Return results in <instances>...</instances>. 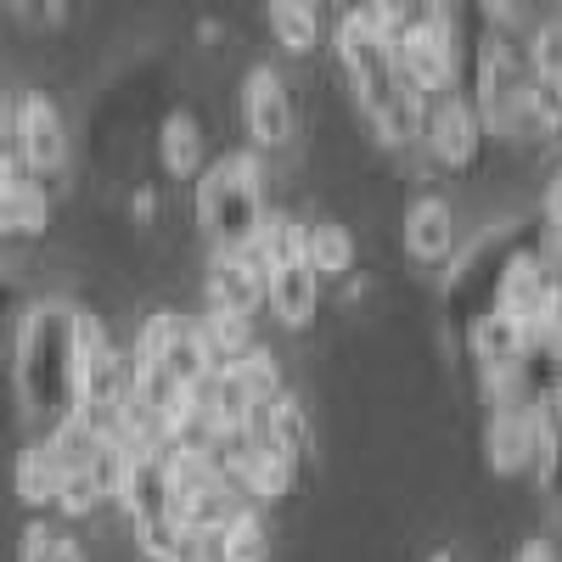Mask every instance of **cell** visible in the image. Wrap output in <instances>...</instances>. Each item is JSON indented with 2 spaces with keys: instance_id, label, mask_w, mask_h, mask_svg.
Returning a JSON list of instances; mask_svg holds the SVG:
<instances>
[{
  "instance_id": "8992f818",
  "label": "cell",
  "mask_w": 562,
  "mask_h": 562,
  "mask_svg": "<svg viewBox=\"0 0 562 562\" xmlns=\"http://www.w3.org/2000/svg\"><path fill=\"white\" fill-rule=\"evenodd\" d=\"M18 169L40 186H57L68 175V119L63 108L45 97V90H23L18 97V113H12V147Z\"/></svg>"
},
{
  "instance_id": "d6986e66",
  "label": "cell",
  "mask_w": 562,
  "mask_h": 562,
  "mask_svg": "<svg viewBox=\"0 0 562 562\" xmlns=\"http://www.w3.org/2000/svg\"><path fill=\"white\" fill-rule=\"evenodd\" d=\"M270 34L281 40V52H293V57H310L321 34H326V12L321 7H293V0H276V7L265 12Z\"/></svg>"
},
{
  "instance_id": "9c48e42d",
  "label": "cell",
  "mask_w": 562,
  "mask_h": 562,
  "mask_svg": "<svg viewBox=\"0 0 562 562\" xmlns=\"http://www.w3.org/2000/svg\"><path fill=\"white\" fill-rule=\"evenodd\" d=\"M265 281H270V259L259 248V237L237 254H214L209 259V310L220 315H243L254 321V310H265Z\"/></svg>"
},
{
  "instance_id": "3957f363",
  "label": "cell",
  "mask_w": 562,
  "mask_h": 562,
  "mask_svg": "<svg viewBox=\"0 0 562 562\" xmlns=\"http://www.w3.org/2000/svg\"><path fill=\"white\" fill-rule=\"evenodd\" d=\"M192 209H198V225L209 231L214 254L248 248L265 225V164H259V153L237 147V153L209 158L203 175H198Z\"/></svg>"
},
{
  "instance_id": "5b68a950",
  "label": "cell",
  "mask_w": 562,
  "mask_h": 562,
  "mask_svg": "<svg viewBox=\"0 0 562 562\" xmlns=\"http://www.w3.org/2000/svg\"><path fill=\"white\" fill-rule=\"evenodd\" d=\"M119 405H124V349L113 344L102 315L79 310V326H74V411L97 434L113 439Z\"/></svg>"
},
{
  "instance_id": "6da1fadb",
  "label": "cell",
  "mask_w": 562,
  "mask_h": 562,
  "mask_svg": "<svg viewBox=\"0 0 562 562\" xmlns=\"http://www.w3.org/2000/svg\"><path fill=\"white\" fill-rule=\"evenodd\" d=\"M74 326L79 304L34 299L12 321V383L34 428H57L74 411Z\"/></svg>"
},
{
  "instance_id": "4316f807",
  "label": "cell",
  "mask_w": 562,
  "mask_h": 562,
  "mask_svg": "<svg viewBox=\"0 0 562 562\" xmlns=\"http://www.w3.org/2000/svg\"><path fill=\"white\" fill-rule=\"evenodd\" d=\"M512 562H557V551H551V540L535 535V540H524L518 551H512Z\"/></svg>"
},
{
  "instance_id": "4fadbf2b",
  "label": "cell",
  "mask_w": 562,
  "mask_h": 562,
  "mask_svg": "<svg viewBox=\"0 0 562 562\" xmlns=\"http://www.w3.org/2000/svg\"><path fill=\"white\" fill-rule=\"evenodd\" d=\"M265 304H270V315H276L281 326H293V333L315 321V304H321V281L310 276L304 254L270 270V281H265Z\"/></svg>"
},
{
  "instance_id": "44dd1931",
  "label": "cell",
  "mask_w": 562,
  "mask_h": 562,
  "mask_svg": "<svg viewBox=\"0 0 562 562\" xmlns=\"http://www.w3.org/2000/svg\"><path fill=\"white\" fill-rule=\"evenodd\" d=\"M45 225H52V198H45L34 180H23L18 192L0 203V237H40Z\"/></svg>"
},
{
  "instance_id": "83f0119b",
  "label": "cell",
  "mask_w": 562,
  "mask_h": 562,
  "mask_svg": "<svg viewBox=\"0 0 562 562\" xmlns=\"http://www.w3.org/2000/svg\"><path fill=\"white\" fill-rule=\"evenodd\" d=\"M12 113H18V97L0 85V147H12Z\"/></svg>"
},
{
  "instance_id": "e0dca14e",
  "label": "cell",
  "mask_w": 562,
  "mask_h": 562,
  "mask_svg": "<svg viewBox=\"0 0 562 562\" xmlns=\"http://www.w3.org/2000/svg\"><path fill=\"white\" fill-rule=\"evenodd\" d=\"M18 501L23 506H57V490H63V467H57V456H52V445L45 439H29L23 450H18Z\"/></svg>"
},
{
  "instance_id": "7a4b0ae2",
  "label": "cell",
  "mask_w": 562,
  "mask_h": 562,
  "mask_svg": "<svg viewBox=\"0 0 562 562\" xmlns=\"http://www.w3.org/2000/svg\"><path fill=\"white\" fill-rule=\"evenodd\" d=\"M333 57H338L344 85L355 90L360 113L378 124V135L389 140V147H411V140H422V102L400 85L389 45L366 23V7H349V12L333 18Z\"/></svg>"
},
{
  "instance_id": "603a6c76",
  "label": "cell",
  "mask_w": 562,
  "mask_h": 562,
  "mask_svg": "<svg viewBox=\"0 0 562 562\" xmlns=\"http://www.w3.org/2000/svg\"><path fill=\"white\" fill-rule=\"evenodd\" d=\"M158 203H164L158 180H135V186H130V220H135V225H153V220H158Z\"/></svg>"
},
{
  "instance_id": "8fae6325",
  "label": "cell",
  "mask_w": 562,
  "mask_h": 562,
  "mask_svg": "<svg viewBox=\"0 0 562 562\" xmlns=\"http://www.w3.org/2000/svg\"><path fill=\"white\" fill-rule=\"evenodd\" d=\"M461 344H467V355L479 360V371H484L490 383H506L512 371L524 366V355L535 349L529 326H524V321H512L506 310H484V315L461 333Z\"/></svg>"
},
{
  "instance_id": "277c9868",
  "label": "cell",
  "mask_w": 562,
  "mask_h": 562,
  "mask_svg": "<svg viewBox=\"0 0 562 562\" xmlns=\"http://www.w3.org/2000/svg\"><path fill=\"white\" fill-rule=\"evenodd\" d=\"M546 220L540 214H524V220H506L495 231L450 259V276H445V315L456 333H467L484 310H495V293H501V276L512 270V259H524L535 248H546Z\"/></svg>"
},
{
  "instance_id": "2e32d148",
  "label": "cell",
  "mask_w": 562,
  "mask_h": 562,
  "mask_svg": "<svg viewBox=\"0 0 562 562\" xmlns=\"http://www.w3.org/2000/svg\"><path fill=\"white\" fill-rule=\"evenodd\" d=\"M209 562H270V529L259 506H237L231 524L209 540Z\"/></svg>"
},
{
  "instance_id": "cb8c5ba5",
  "label": "cell",
  "mask_w": 562,
  "mask_h": 562,
  "mask_svg": "<svg viewBox=\"0 0 562 562\" xmlns=\"http://www.w3.org/2000/svg\"><path fill=\"white\" fill-rule=\"evenodd\" d=\"M18 321V276H12V259L0 254V326Z\"/></svg>"
},
{
  "instance_id": "d4e9b609",
  "label": "cell",
  "mask_w": 562,
  "mask_h": 562,
  "mask_svg": "<svg viewBox=\"0 0 562 562\" xmlns=\"http://www.w3.org/2000/svg\"><path fill=\"white\" fill-rule=\"evenodd\" d=\"M12 18L29 29H57V23H68V7H12Z\"/></svg>"
},
{
  "instance_id": "5bb4252c",
  "label": "cell",
  "mask_w": 562,
  "mask_h": 562,
  "mask_svg": "<svg viewBox=\"0 0 562 562\" xmlns=\"http://www.w3.org/2000/svg\"><path fill=\"white\" fill-rule=\"evenodd\" d=\"M299 254H304V265H310V276L321 281V288L326 281H344L355 270V237L338 220H310L304 237H299Z\"/></svg>"
},
{
  "instance_id": "ffe728a7",
  "label": "cell",
  "mask_w": 562,
  "mask_h": 562,
  "mask_svg": "<svg viewBox=\"0 0 562 562\" xmlns=\"http://www.w3.org/2000/svg\"><path fill=\"white\" fill-rule=\"evenodd\" d=\"M40 439L52 445V456H57L63 473H79V467H90V461H97V450L108 445V434H97L79 411H68V416L57 422V428H45Z\"/></svg>"
},
{
  "instance_id": "ac0fdd59",
  "label": "cell",
  "mask_w": 562,
  "mask_h": 562,
  "mask_svg": "<svg viewBox=\"0 0 562 562\" xmlns=\"http://www.w3.org/2000/svg\"><path fill=\"white\" fill-rule=\"evenodd\" d=\"M243 490L259 501V506H276V501H288L293 495V484H299V467L281 456V450H270V445H259V450H248L243 456Z\"/></svg>"
},
{
  "instance_id": "30bf717a",
  "label": "cell",
  "mask_w": 562,
  "mask_h": 562,
  "mask_svg": "<svg viewBox=\"0 0 562 562\" xmlns=\"http://www.w3.org/2000/svg\"><path fill=\"white\" fill-rule=\"evenodd\" d=\"M113 506L130 524H147V518H158V512H169V461H164L158 445H124Z\"/></svg>"
},
{
  "instance_id": "f1b7e54d",
  "label": "cell",
  "mask_w": 562,
  "mask_h": 562,
  "mask_svg": "<svg viewBox=\"0 0 562 562\" xmlns=\"http://www.w3.org/2000/svg\"><path fill=\"white\" fill-rule=\"evenodd\" d=\"M428 562H456V551H434V557H428Z\"/></svg>"
},
{
  "instance_id": "7c38bea8",
  "label": "cell",
  "mask_w": 562,
  "mask_h": 562,
  "mask_svg": "<svg viewBox=\"0 0 562 562\" xmlns=\"http://www.w3.org/2000/svg\"><path fill=\"white\" fill-rule=\"evenodd\" d=\"M400 237H405V254L422 259V265H439V259H456V214L445 198H416L405 209V225H400Z\"/></svg>"
},
{
  "instance_id": "52a82bcc",
  "label": "cell",
  "mask_w": 562,
  "mask_h": 562,
  "mask_svg": "<svg viewBox=\"0 0 562 562\" xmlns=\"http://www.w3.org/2000/svg\"><path fill=\"white\" fill-rule=\"evenodd\" d=\"M422 140H428L434 164L450 169V175H467L484 158V119H479L473 97H467L461 85L422 102Z\"/></svg>"
},
{
  "instance_id": "484cf974",
  "label": "cell",
  "mask_w": 562,
  "mask_h": 562,
  "mask_svg": "<svg viewBox=\"0 0 562 562\" xmlns=\"http://www.w3.org/2000/svg\"><path fill=\"white\" fill-rule=\"evenodd\" d=\"M23 180H29V175L18 169V158H12L7 147H0V203H7V198L18 192V186H23Z\"/></svg>"
},
{
  "instance_id": "7402d4cb",
  "label": "cell",
  "mask_w": 562,
  "mask_h": 562,
  "mask_svg": "<svg viewBox=\"0 0 562 562\" xmlns=\"http://www.w3.org/2000/svg\"><path fill=\"white\" fill-rule=\"evenodd\" d=\"M18 562H85V551H79V540H74L63 524H52V518H34V524L23 529Z\"/></svg>"
},
{
  "instance_id": "9a60e30c",
  "label": "cell",
  "mask_w": 562,
  "mask_h": 562,
  "mask_svg": "<svg viewBox=\"0 0 562 562\" xmlns=\"http://www.w3.org/2000/svg\"><path fill=\"white\" fill-rule=\"evenodd\" d=\"M158 164L164 175H203V124L192 108H169L158 124Z\"/></svg>"
},
{
  "instance_id": "ba28073f",
  "label": "cell",
  "mask_w": 562,
  "mask_h": 562,
  "mask_svg": "<svg viewBox=\"0 0 562 562\" xmlns=\"http://www.w3.org/2000/svg\"><path fill=\"white\" fill-rule=\"evenodd\" d=\"M243 124L254 135V153H288L299 135V102L293 85L276 63H254L243 74Z\"/></svg>"
}]
</instances>
